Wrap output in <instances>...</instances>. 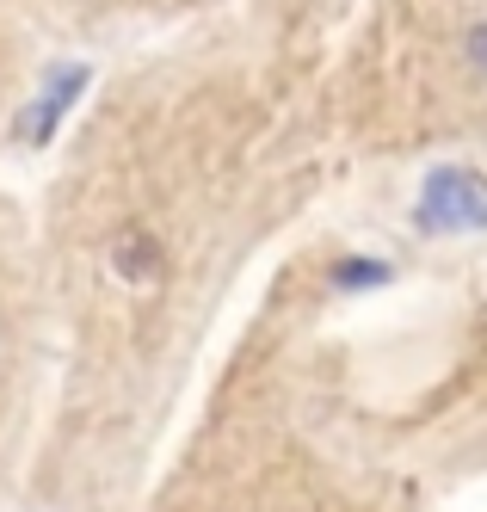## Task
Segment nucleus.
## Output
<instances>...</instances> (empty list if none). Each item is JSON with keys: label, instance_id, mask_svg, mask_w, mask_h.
<instances>
[{"label": "nucleus", "instance_id": "5", "mask_svg": "<svg viewBox=\"0 0 487 512\" xmlns=\"http://www.w3.org/2000/svg\"><path fill=\"white\" fill-rule=\"evenodd\" d=\"M62 38H74V0H0V124L19 112Z\"/></svg>", "mask_w": 487, "mask_h": 512}, {"label": "nucleus", "instance_id": "7", "mask_svg": "<svg viewBox=\"0 0 487 512\" xmlns=\"http://www.w3.org/2000/svg\"><path fill=\"white\" fill-rule=\"evenodd\" d=\"M475 266H481V334H487V241L475 247Z\"/></svg>", "mask_w": 487, "mask_h": 512}, {"label": "nucleus", "instance_id": "1", "mask_svg": "<svg viewBox=\"0 0 487 512\" xmlns=\"http://www.w3.org/2000/svg\"><path fill=\"white\" fill-rule=\"evenodd\" d=\"M333 31L315 0H241L74 118L31 204L56 364L19 512L142 506L241 290L333 179Z\"/></svg>", "mask_w": 487, "mask_h": 512}, {"label": "nucleus", "instance_id": "4", "mask_svg": "<svg viewBox=\"0 0 487 512\" xmlns=\"http://www.w3.org/2000/svg\"><path fill=\"white\" fill-rule=\"evenodd\" d=\"M50 364L56 340L31 204L19 192H0V512L25 494V469L50 408Z\"/></svg>", "mask_w": 487, "mask_h": 512}, {"label": "nucleus", "instance_id": "6", "mask_svg": "<svg viewBox=\"0 0 487 512\" xmlns=\"http://www.w3.org/2000/svg\"><path fill=\"white\" fill-rule=\"evenodd\" d=\"M241 7V0H74V38H118V31H136V38H167V31L204 25L216 13Z\"/></svg>", "mask_w": 487, "mask_h": 512}, {"label": "nucleus", "instance_id": "3", "mask_svg": "<svg viewBox=\"0 0 487 512\" xmlns=\"http://www.w3.org/2000/svg\"><path fill=\"white\" fill-rule=\"evenodd\" d=\"M327 118L352 161L487 155V0H358L327 50Z\"/></svg>", "mask_w": 487, "mask_h": 512}, {"label": "nucleus", "instance_id": "2", "mask_svg": "<svg viewBox=\"0 0 487 512\" xmlns=\"http://www.w3.org/2000/svg\"><path fill=\"white\" fill-rule=\"evenodd\" d=\"M475 475V253L327 223L272 253L136 512H438Z\"/></svg>", "mask_w": 487, "mask_h": 512}]
</instances>
